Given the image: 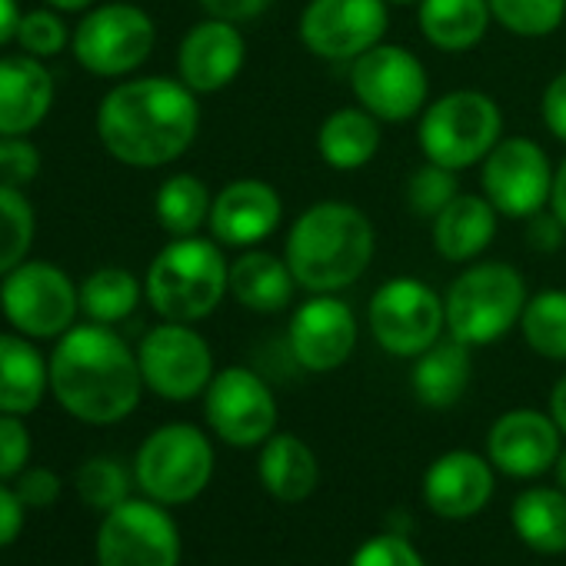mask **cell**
<instances>
[{
	"label": "cell",
	"mask_w": 566,
	"mask_h": 566,
	"mask_svg": "<svg viewBox=\"0 0 566 566\" xmlns=\"http://www.w3.org/2000/svg\"><path fill=\"white\" fill-rule=\"evenodd\" d=\"M54 107V74L31 54L0 57V137L34 134Z\"/></svg>",
	"instance_id": "22"
},
{
	"label": "cell",
	"mask_w": 566,
	"mask_h": 566,
	"mask_svg": "<svg viewBox=\"0 0 566 566\" xmlns=\"http://www.w3.org/2000/svg\"><path fill=\"white\" fill-rule=\"evenodd\" d=\"M513 530L516 536L546 556L566 553V493L559 486H533L523 490L513 503Z\"/></svg>",
	"instance_id": "30"
},
{
	"label": "cell",
	"mask_w": 566,
	"mask_h": 566,
	"mask_svg": "<svg viewBox=\"0 0 566 566\" xmlns=\"http://www.w3.org/2000/svg\"><path fill=\"white\" fill-rule=\"evenodd\" d=\"M377 230L370 217L347 200H317L291 227L283 260L307 294H340L370 270Z\"/></svg>",
	"instance_id": "3"
},
{
	"label": "cell",
	"mask_w": 566,
	"mask_h": 566,
	"mask_svg": "<svg viewBox=\"0 0 566 566\" xmlns=\"http://www.w3.org/2000/svg\"><path fill=\"white\" fill-rule=\"evenodd\" d=\"M380 144H384L380 120L360 104L331 111L317 127V154L324 157L327 167L340 174L364 170L380 154Z\"/></svg>",
	"instance_id": "26"
},
{
	"label": "cell",
	"mask_w": 566,
	"mask_h": 566,
	"mask_svg": "<svg viewBox=\"0 0 566 566\" xmlns=\"http://www.w3.org/2000/svg\"><path fill=\"white\" fill-rule=\"evenodd\" d=\"M490 21L493 14L486 0H420L417 4L423 41L443 54H467L483 44Z\"/></svg>",
	"instance_id": "29"
},
{
	"label": "cell",
	"mask_w": 566,
	"mask_h": 566,
	"mask_svg": "<svg viewBox=\"0 0 566 566\" xmlns=\"http://www.w3.org/2000/svg\"><path fill=\"white\" fill-rule=\"evenodd\" d=\"M157 44L154 18L137 4H101L84 11L71 34L74 61L94 77H127L147 64Z\"/></svg>",
	"instance_id": "9"
},
{
	"label": "cell",
	"mask_w": 566,
	"mask_h": 566,
	"mask_svg": "<svg viewBox=\"0 0 566 566\" xmlns=\"http://www.w3.org/2000/svg\"><path fill=\"white\" fill-rule=\"evenodd\" d=\"M387 28V0H307L297 21L301 44L331 64H354L360 54L384 44Z\"/></svg>",
	"instance_id": "13"
},
{
	"label": "cell",
	"mask_w": 566,
	"mask_h": 566,
	"mask_svg": "<svg viewBox=\"0 0 566 566\" xmlns=\"http://www.w3.org/2000/svg\"><path fill=\"white\" fill-rule=\"evenodd\" d=\"M503 137V111L483 91H450L427 104L417 124L423 160L450 170L483 164Z\"/></svg>",
	"instance_id": "6"
},
{
	"label": "cell",
	"mask_w": 566,
	"mask_h": 566,
	"mask_svg": "<svg viewBox=\"0 0 566 566\" xmlns=\"http://www.w3.org/2000/svg\"><path fill=\"white\" fill-rule=\"evenodd\" d=\"M470 350L473 347L460 344L457 337H440L430 350H423L410 374L413 397L430 410H450L460 403L473 377Z\"/></svg>",
	"instance_id": "27"
},
{
	"label": "cell",
	"mask_w": 566,
	"mask_h": 566,
	"mask_svg": "<svg viewBox=\"0 0 566 566\" xmlns=\"http://www.w3.org/2000/svg\"><path fill=\"white\" fill-rule=\"evenodd\" d=\"M350 91L380 124H407L430 104V74L410 48L377 44L350 64Z\"/></svg>",
	"instance_id": "11"
},
{
	"label": "cell",
	"mask_w": 566,
	"mask_h": 566,
	"mask_svg": "<svg viewBox=\"0 0 566 566\" xmlns=\"http://www.w3.org/2000/svg\"><path fill=\"white\" fill-rule=\"evenodd\" d=\"M207 427L230 447H260L276 433V397L250 367H223L203 390Z\"/></svg>",
	"instance_id": "16"
},
{
	"label": "cell",
	"mask_w": 566,
	"mask_h": 566,
	"mask_svg": "<svg viewBox=\"0 0 566 566\" xmlns=\"http://www.w3.org/2000/svg\"><path fill=\"white\" fill-rule=\"evenodd\" d=\"M31 460V430L18 413H0V483L18 480Z\"/></svg>",
	"instance_id": "41"
},
{
	"label": "cell",
	"mask_w": 566,
	"mask_h": 566,
	"mask_svg": "<svg viewBox=\"0 0 566 566\" xmlns=\"http://www.w3.org/2000/svg\"><path fill=\"white\" fill-rule=\"evenodd\" d=\"M256 473L263 490L280 503H304L321 483L317 453L294 433H273L260 443Z\"/></svg>",
	"instance_id": "25"
},
{
	"label": "cell",
	"mask_w": 566,
	"mask_h": 566,
	"mask_svg": "<svg viewBox=\"0 0 566 566\" xmlns=\"http://www.w3.org/2000/svg\"><path fill=\"white\" fill-rule=\"evenodd\" d=\"M144 301V283L124 266H101L81 283V311L94 324H120Z\"/></svg>",
	"instance_id": "32"
},
{
	"label": "cell",
	"mask_w": 566,
	"mask_h": 566,
	"mask_svg": "<svg viewBox=\"0 0 566 566\" xmlns=\"http://www.w3.org/2000/svg\"><path fill=\"white\" fill-rule=\"evenodd\" d=\"M270 4L273 0H200L207 18H220V21H233V24H247V21L260 18Z\"/></svg>",
	"instance_id": "45"
},
{
	"label": "cell",
	"mask_w": 566,
	"mask_h": 566,
	"mask_svg": "<svg viewBox=\"0 0 566 566\" xmlns=\"http://www.w3.org/2000/svg\"><path fill=\"white\" fill-rule=\"evenodd\" d=\"M41 174V150L28 137H0V187L24 190Z\"/></svg>",
	"instance_id": "39"
},
{
	"label": "cell",
	"mask_w": 566,
	"mask_h": 566,
	"mask_svg": "<svg viewBox=\"0 0 566 566\" xmlns=\"http://www.w3.org/2000/svg\"><path fill=\"white\" fill-rule=\"evenodd\" d=\"M387 4H400V8H417L420 0H387Z\"/></svg>",
	"instance_id": "52"
},
{
	"label": "cell",
	"mask_w": 566,
	"mask_h": 566,
	"mask_svg": "<svg viewBox=\"0 0 566 566\" xmlns=\"http://www.w3.org/2000/svg\"><path fill=\"white\" fill-rule=\"evenodd\" d=\"M553 473H556V486L566 493V447L559 450V457H556V463H553Z\"/></svg>",
	"instance_id": "51"
},
{
	"label": "cell",
	"mask_w": 566,
	"mask_h": 566,
	"mask_svg": "<svg viewBox=\"0 0 566 566\" xmlns=\"http://www.w3.org/2000/svg\"><path fill=\"white\" fill-rule=\"evenodd\" d=\"M549 210H553V217H556V220L563 223V230H566V157H563V164H559L556 174H553Z\"/></svg>",
	"instance_id": "48"
},
{
	"label": "cell",
	"mask_w": 566,
	"mask_h": 566,
	"mask_svg": "<svg viewBox=\"0 0 566 566\" xmlns=\"http://www.w3.org/2000/svg\"><path fill=\"white\" fill-rule=\"evenodd\" d=\"M460 193L457 187V170L440 167L433 160L420 164L410 180H407V203L420 220H433L453 197Z\"/></svg>",
	"instance_id": "37"
},
{
	"label": "cell",
	"mask_w": 566,
	"mask_h": 566,
	"mask_svg": "<svg viewBox=\"0 0 566 566\" xmlns=\"http://www.w3.org/2000/svg\"><path fill=\"white\" fill-rule=\"evenodd\" d=\"M21 18H24L21 0H0V48H8L11 41H18Z\"/></svg>",
	"instance_id": "47"
},
{
	"label": "cell",
	"mask_w": 566,
	"mask_h": 566,
	"mask_svg": "<svg viewBox=\"0 0 566 566\" xmlns=\"http://www.w3.org/2000/svg\"><path fill=\"white\" fill-rule=\"evenodd\" d=\"M48 4L61 14H81V11H91L97 0H48Z\"/></svg>",
	"instance_id": "50"
},
{
	"label": "cell",
	"mask_w": 566,
	"mask_h": 566,
	"mask_svg": "<svg viewBox=\"0 0 566 566\" xmlns=\"http://www.w3.org/2000/svg\"><path fill=\"white\" fill-rule=\"evenodd\" d=\"M357 334L360 327L347 301L334 294H314L294 311L287 344L307 374H334L354 357Z\"/></svg>",
	"instance_id": "17"
},
{
	"label": "cell",
	"mask_w": 566,
	"mask_h": 566,
	"mask_svg": "<svg viewBox=\"0 0 566 566\" xmlns=\"http://www.w3.org/2000/svg\"><path fill=\"white\" fill-rule=\"evenodd\" d=\"M101 566H177L180 533L164 503L124 500L114 506L97 533Z\"/></svg>",
	"instance_id": "15"
},
{
	"label": "cell",
	"mask_w": 566,
	"mask_h": 566,
	"mask_svg": "<svg viewBox=\"0 0 566 566\" xmlns=\"http://www.w3.org/2000/svg\"><path fill=\"white\" fill-rule=\"evenodd\" d=\"M556 167L546 150L530 137H500V144L483 157L480 187L500 217L530 220L549 207Z\"/></svg>",
	"instance_id": "14"
},
{
	"label": "cell",
	"mask_w": 566,
	"mask_h": 566,
	"mask_svg": "<svg viewBox=\"0 0 566 566\" xmlns=\"http://www.w3.org/2000/svg\"><path fill=\"white\" fill-rule=\"evenodd\" d=\"M51 394L81 423L111 427L127 420L144 394L137 354L107 324H81L51 350Z\"/></svg>",
	"instance_id": "2"
},
{
	"label": "cell",
	"mask_w": 566,
	"mask_h": 566,
	"mask_svg": "<svg viewBox=\"0 0 566 566\" xmlns=\"http://www.w3.org/2000/svg\"><path fill=\"white\" fill-rule=\"evenodd\" d=\"M230 294V263L223 247L210 237H170L150 260L144 297L160 321L197 324L207 321Z\"/></svg>",
	"instance_id": "4"
},
{
	"label": "cell",
	"mask_w": 566,
	"mask_h": 566,
	"mask_svg": "<svg viewBox=\"0 0 566 566\" xmlns=\"http://www.w3.org/2000/svg\"><path fill=\"white\" fill-rule=\"evenodd\" d=\"M200 130L197 94L180 77H134L111 87L97 107L104 150L134 170L180 160Z\"/></svg>",
	"instance_id": "1"
},
{
	"label": "cell",
	"mask_w": 566,
	"mask_h": 566,
	"mask_svg": "<svg viewBox=\"0 0 566 566\" xmlns=\"http://www.w3.org/2000/svg\"><path fill=\"white\" fill-rule=\"evenodd\" d=\"M34 233H38V217L24 190L0 187V280L28 260Z\"/></svg>",
	"instance_id": "34"
},
{
	"label": "cell",
	"mask_w": 566,
	"mask_h": 566,
	"mask_svg": "<svg viewBox=\"0 0 566 566\" xmlns=\"http://www.w3.org/2000/svg\"><path fill=\"white\" fill-rule=\"evenodd\" d=\"M493 21L523 41L549 38L566 21V0H486Z\"/></svg>",
	"instance_id": "35"
},
{
	"label": "cell",
	"mask_w": 566,
	"mask_h": 566,
	"mask_svg": "<svg viewBox=\"0 0 566 566\" xmlns=\"http://www.w3.org/2000/svg\"><path fill=\"white\" fill-rule=\"evenodd\" d=\"M526 240H530V247H533V250H539V253H553V250H559V247H563L566 230H563V223L553 217V210H539V213H533V217L526 220Z\"/></svg>",
	"instance_id": "44"
},
{
	"label": "cell",
	"mask_w": 566,
	"mask_h": 566,
	"mask_svg": "<svg viewBox=\"0 0 566 566\" xmlns=\"http://www.w3.org/2000/svg\"><path fill=\"white\" fill-rule=\"evenodd\" d=\"M563 433L549 413L520 407L506 410L493 420L490 437H486V457L490 463L513 476V480H530L546 470H553L559 450H563Z\"/></svg>",
	"instance_id": "18"
},
{
	"label": "cell",
	"mask_w": 566,
	"mask_h": 566,
	"mask_svg": "<svg viewBox=\"0 0 566 566\" xmlns=\"http://www.w3.org/2000/svg\"><path fill=\"white\" fill-rule=\"evenodd\" d=\"M137 364L144 387L174 403L200 397L213 380V350L193 324L164 321L150 327L137 347Z\"/></svg>",
	"instance_id": "12"
},
{
	"label": "cell",
	"mask_w": 566,
	"mask_h": 566,
	"mask_svg": "<svg viewBox=\"0 0 566 566\" xmlns=\"http://www.w3.org/2000/svg\"><path fill=\"white\" fill-rule=\"evenodd\" d=\"M539 117H543V127L559 144H566V71H559L556 77H549V84L543 87Z\"/></svg>",
	"instance_id": "43"
},
{
	"label": "cell",
	"mask_w": 566,
	"mask_h": 566,
	"mask_svg": "<svg viewBox=\"0 0 566 566\" xmlns=\"http://www.w3.org/2000/svg\"><path fill=\"white\" fill-rule=\"evenodd\" d=\"M18 44L24 54L48 61V57H57L71 48V31H67L64 18L51 8L24 11V18L18 24Z\"/></svg>",
	"instance_id": "38"
},
{
	"label": "cell",
	"mask_w": 566,
	"mask_h": 566,
	"mask_svg": "<svg viewBox=\"0 0 566 566\" xmlns=\"http://www.w3.org/2000/svg\"><path fill=\"white\" fill-rule=\"evenodd\" d=\"M0 311L18 334L57 340L81 314V287L51 260H24L0 280Z\"/></svg>",
	"instance_id": "8"
},
{
	"label": "cell",
	"mask_w": 566,
	"mask_h": 566,
	"mask_svg": "<svg viewBox=\"0 0 566 566\" xmlns=\"http://www.w3.org/2000/svg\"><path fill=\"white\" fill-rule=\"evenodd\" d=\"M247 64V41L233 21L203 18L177 48V77L200 97L227 91Z\"/></svg>",
	"instance_id": "20"
},
{
	"label": "cell",
	"mask_w": 566,
	"mask_h": 566,
	"mask_svg": "<svg viewBox=\"0 0 566 566\" xmlns=\"http://www.w3.org/2000/svg\"><path fill=\"white\" fill-rule=\"evenodd\" d=\"M24 530V503L14 490L0 483V546H11Z\"/></svg>",
	"instance_id": "46"
},
{
	"label": "cell",
	"mask_w": 566,
	"mask_h": 566,
	"mask_svg": "<svg viewBox=\"0 0 566 566\" xmlns=\"http://www.w3.org/2000/svg\"><path fill=\"white\" fill-rule=\"evenodd\" d=\"M77 493L91 510L111 513L114 506L130 500V476L117 460L94 457V460L81 463V470H77Z\"/></svg>",
	"instance_id": "36"
},
{
	"label": "cell",
	"mask_w": 566,
	"mask_h": 566,
	"mask_svg": "<svg viewBox=\"0 0 566 566\" xmlns=\"http://www.w3.org/2000/svg\"><path fill=\"white\" fill-rule=\"evenodd\" d=\"M549 417L556 420L559 433L566 437V377H559L549 390Z\"/></svg>",
	"instance_id": "49"
},
{
	"label": "cell",
	"mask_w": 566,
	"mask_h": 566,
	"mask_svg": "<svg viewBox=\"0 0 566 566\" xmlns=\"http://www.w3.org/2000/svg\"><path fill=\"white\" fill-rule=\"evenodd\" d=\"M526 301V280L513 263H470L443 294L447 334L467 347H490L520 327Z\"/></svg>",
	"instance_id": "5"
},
{
	"label": "cell",
	"mask_w": 566,
	"mask_h": 566,
	"mask_svg": "<svg viewBox=\"0 0 566 566\" xmlns=\"http://www.w3.org/2000/svg\"><path fill=\"white\" fill-rule=\"evenodd\" d=\"M520 334L536 357L566 364V291L546 287L533 294L523 307Z\"/></svg>",
	"instance_id": "33"
},
{
	"label": "cell",
	"mask_w": 566,
	"mask_h": 566,
	"mask_svg": "<svg viewBox=\"0 0 566 566\" xmlns=\"http://www.w3.org/2000/svg\"><path fill=\"white\" fill-rule=\"evenodd\" d=\"M367 324L380 350L417 360L447 331L443 297L420 276H390L370 297Z\"/></svg>",
	"instance_id": "10"
},
{
	"label": "cell",
	"mask_w": 566,
	"mask_h": 566,
	"mask_svg": "<svg viewBox=\"0 0 566 566\" xmlns=\"http://www.w3.org/2000/svg\"><path fill=\"white\" fill-rule=\"evenodd\" d=\"M18 500L31 510H44V506H54L57 496H61V476L51 470V467H31L18 476V486H14Z\"/></svg>",
	"instance_id": "42"
},
{
	"label": "cell",
	"mask_w": 566,
	"mask_h": 566,
	"mask_svg": "<svg viewBox=\"0 0 566 566\" xmlns=\"http://www.w3.org/2000/svg\"><path fill=\"white\" fill-rule=\"evenodd\" d=\"M350 566H427V563L407 536L380 533V536H370L360 543Z\"/></svg>",
	"instance_id": "40"
},
{
	"label": "cell",
	"mask_w": 566,
	"mask_h": 566,
	"mask_svg": "<svg viewBox=\"0 0 566 566\" xmlns=\"http://www.w3.org/2000/svg\"><path fill=\"white\" fill-rule=\"evenodd\" d=\"M213 193L197 174H170L154 197V217L170 237H193L210 223Z\"/></svg>",
	"instance_id": "31"
},
{
	"label": "cell",
	"mask_w": 566,
	"mask_h": 566,
	"mask_svg": "<svg viewBox=\"0 0 566 566\" xmlns=\"http://www.w3.org/2000/svg\"><path fill=\"white\" fill-rule=\"evenodd\" d=\"M297 276L287 260L250 247L230 263V297L253 314H280L294 304Z\"/></svg>",
	"instance_id": "24"
},
{
	"label": "cell",
	"mask_w": 566,
	"mask_h": 566,
	"mask_svg": "<svg viewBox=\"0 0 566 566\" xmlns=\"http://www.w3.org/2000/svg\"><path fill=\"white\" fill-rule=\"evenodd\" d=\"M134 476L137 486L164 506L190 503L213 476V447L193 423L157 427L137 450Z\"/></svg>",
	"instance_id": "7"
},
{
	"label": "cell",
	"mask_w": 566,
	"mask_h": 566,
	"mask_svg": "<svg viewBox=\"0 0 566 566\" xmlns=\"http://www.w3.org/2000/svg\"><path fill=\"white\" fill-rule=\"evenodd\" d=\"M51 390V367L24 334H0V413H34Z\"/></svg>",
	"instance_id": "28"
},
{
	"label": "cell",
	"mask_w": 566,
	"mask_h": 566,
	"mask_svg": "<svg viewBox=\"0 0 566 566\" xmlns=\"http://www.w3.org/2000/svg\"><path fill=\"white\" fill-rule=\"evenodd\" d=\"M500 213L483 193H457L433 220V247L447 263H473L496 237Z\"/></svg>",
	"instance_id": "23"
},
{
	"label": "cell",
	"mask_w": 566,
	"mask_h": 566,
	"mask_svg": "<svg viewBox=\"0 0 566 566\" xmlns=\"http://www.w3.org/2000/svg\"><path fill=\"white\" fill-rule=\"evenodd\" d=\"M283 220V200L273 184L260 177H237L213 193L210 207V237L220 247L250 250L273 237Z\"/></svg>",
	"instance_id": "19"
},
{
	"label": "cell",
	"mask_w": 566,
	"mask_h": 566,
	"mask_svg": "<svg viewBox=\"0 0 566 566\" xmlns=\"http://www.w3.org/2000/svg\"><path fill=\"white\" fill-rule=\"evenodd\" d=\"M493 496V463L473 450H450L423 473V500L443 520H470Z\"/></svg>",
	"instance_id": "21"
}]
</instances>
